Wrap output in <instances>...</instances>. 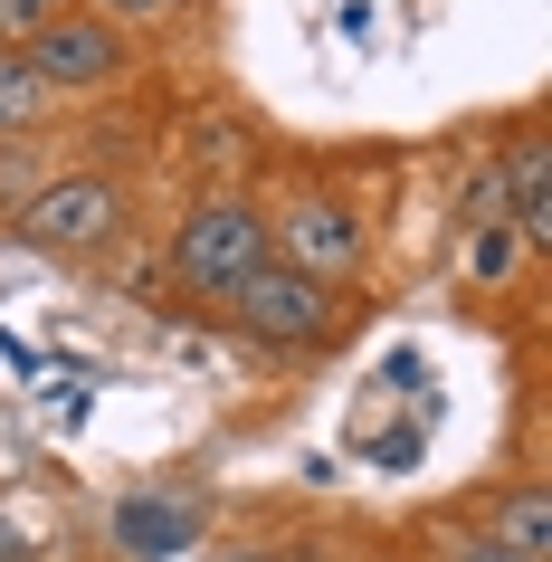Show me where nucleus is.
Here are the masks:
<instances>
[{
    "instance_id": "423d86ee",
    "label": "nucleus",
    "mask_w": 552,
    "mask_h": 562,
    "mask_svg": "<svg viewBox=\"0 0 552 562\" xmlns=\"http://www.w3.org/2000/svg\"><path fill=\"white\" fill-rule=\"evenodd\" d=\"M495 181H505V220H515V238H523V248H543V238H552V162H543V134H533V124L495 153Z\"/></svg>"
},
{
    "instance_id": "4468645a",
    "label": "nucleus",
    "mask_w": 552,
    "mask_h": 562,
    "mask_svg": "<svg viewBox=\"0 0 552 562\" xmlns=\"http://www.w3.org/2000/svg\"><path fill=\"white\" fill-rule=\"evenodd\" d=\"M0 562H38V515L0 505Z\"/></svg>"
},
{
    "instance_id": "a211bd4d",
    "label": "nucleus",
    "mask_w": 552,
    "mask_h": 562,
    "mask_svg": "<svg viewBox=\"0 0 552 562\" xmlns=\"http://www.w3.org/2000/svg\"><path fill=\"white\" fill-rule=\"evenodd\" d=\"M391 562H401V553H391Z\"/></svg>"
},
{
    "instance_id": "20e7f679",
    "label": "nucleus",
    "mask_w": 552,
    "mask_h": 562,
    "mask_svg": "<svg viewBox=\"0 0 552 562\" xmlns=\"http://www.w3.org/2000/svg\"><path fill=\"white\" fill-rule=\"evenodd\" d=\"M229 315L258 334V344H324V334L343 325L334 286H315V277H295V267H277V258H267L258 277L229 296Z\"/></svg>"
},
{
    "instance_id": "1a4fd4ad",
    "label": "nucleus",
    "mask_w": 552,
    "mask_h": 562,
    "mask_svg": "<svg viewBox=\"0 0 552 562\" xmlns=\"http://www.w3.org/2000/svg\"><path fill=\"white\" fill-rule=\"evenodd\" d=\"M48 105H58V95L38 87V67L20 58V48H0V144H30L38 124H48Z\"/></svg>"
},
{
    "instance_id": "f257e3e1",
    "label": "nucleus",
    "mask_w": 552,
    "mask_h": 562,
    "mask_svg": "<svg viewBox=\"0 0 552 562\" xmlns=\"http://www.w3.org/2000/svg\"><path fill=\"white\" fill-rule=\"evenodd\" d=\"M267 258H277V248H267V210L238 201V191H210L201 210H181V229H172V277L191 296H219V305H229Z\"/></svg>"
},
{
    "instance_id": "2eb2a0df",
    "label": "nucleus",
    "mask_w": 552,
    "mask_h": 562,
    "mask_svg": "<svg viewBox=\"0 0 552 562\" xmlns=\"http://www.w3.org/2000/svg\"><path fill=\"white\" fill-rule=\"evenodd\" d=\"M438 562H515V553L486 543V533H438Z\"/></svg>"
},
{
    "instance_id": "9b49d317",
    "label": "nucleus",
    "mask_w": 552,
    "mask_h": 562,
    "mask_svg": "<svg viewBox=\"0 0 552 562\" xmlns=\"http://www.w3.org/2000/svg\"><path fill=\"white\" fill-rule=\"evenodd\" d=\"M48 181H58V172H48V153H38V144H0V201H10V210L30 201V191H48Z\"/></svg>"
},
{
    "instance_id": "dca6fc26",
    "label": "nucleus",
    "mask_w": 552,
    "mask_h": 562,
    "mask_svg": "<svg viewBox=\"0 0 552 562\" xmlns=\"http://www.w3.org/2000/svg\"><path fill=\"white\" fill-rule=\"evenodd\" d=\"M95 10H105L115 30H124V20H172V0H95Z\"/></svg>"
},
{
    "instance_id": "7ed1b4c3",
    "label": "nucleus",
    "mask_w": 552,
    "mask_h": 562,
    "mask_svg": "<svg viewBox=\"0 0 552 562\" xmlns=\"http://www.w3.org/2000/svg\"><path fill=\"white\" fill-rule=\"evenodd\" d=\"M20 58L38 67V87H48V95H105V87H124L134 38H124L105 10H58V20H48Z\"/></svg>"
},
{
    "instance_id": "f3484780",
    "label": "nucleus",
    "mask_w": 552,
    "mask_h": 562,
    "mask_svg": "<svg viewBox=\"0 0 552 562\" xmlns=\"http://www.w3.org/2000/svg\"><path fill=\"white\" fill-rule=\"evenodd\" d=\"M229 562H277V553H229Z\"/></svg>"
},
{
    "instance_id": "6e6552de",
    "label": "nucleus",
    "mask_w": 552,
    "mask_h": 562,
    "mask_svg": "<svg viewBox=\"0 0 552 562\" xmlns=\"http://www.w3.org/2000/svg\"><path fill=\"white\" fill-rule=\"evenodd\" d=\"M486 543H505L515 562H552V496L533 486V476L486 505Z\"/></svg>"
},
{
    "instance_id": "0eeeda50",
    "label": "nucleus",
    "mask_w": 552,
    "mask_h": 562,
    "mask_svg": "<svg viewBox=\"0 0 552 562\" xmlns=\"http://www.w3.org/2000/svg\"><path fill=\"white\" fill-rule=\"evenodd\" d=\"M105 533H115V543H124L134 562H162V553H181V543L201 533V515H191L181 496H124Z\"/></svg>"
},
{
    "instance_id": "f8f14e48",
    "label": "nucleus",
    "mask_w": 552,
    "mask_h": 562,
    "mask_svg": "<svg viewBox=\"0 0 552 562\" xmlns=\"http://www.w3.org/2000/svg\"><path fill=\"white\" fill-rule=\"evenodd\" d=\"M458 220L476 229V220H505V181H495V162H476V172L458 181Z\"/></svg>"
},
{
    "instance_id": "ddd939ff",
    "label": "nucleus",
    "mask_w": 552,
    "mask_h": 562,
    "mask_svg": "<svg viewBox=\"0 0 552 562\" xmlns=\"http://www.w3.org/2000/svg\"><path fill=\"white\" fill-rule=\"evenodd\" d=\"M58 10H67V0H0V48H30Z\"/></svg>"
},
{
    "instance_id": "f03ea898",
    "label": "nucleus",
    "mask_w": 552,
    "mask_h": 562,
    "mask_svg": "<svg viewBox=\"0 0 552 562\" xmlns=\"http://www.w3.org/2000/svg\"><path fill=\"white\" fill-rule=\"evenodd\" d=\"M10 229H20V248H38V258H95V248H115V229H124V191L105 172H58L48 191H30V201L10 210Z\"/></svg>"
},
{
    "instance_id": "39448f33",
    "label": "nucleus",
    "mask_w": 552,
    "mask_h": 562,
    "mask_svg": "<svg viewBox=\"0 0 552 562\" xmlns=\"http://www.w3.org/2000/svg\"><path fill=\"white\" fill-rule=\"evenodd\" d=\"M267 248H277V267L315 277V286L362 277V220H352L343 201H295L286 220H267Z\"/></svg>"
},
{
    "instance_id": "9d476101",
    "label": "nucleus",
    "mask_w": 552,
    "mask_h": 562,
    "mask_svg": "<svg viewBox=\"0 0 552 562\" xmlns=\"http://www.w3.org/2000/svg\"><path fill=\"white\" fill-rule=\"evenodd\" d=\"M523 258H533V248L515 238V220H476V229H466V286H505Z\"/></svg>"
}]
</instances>
